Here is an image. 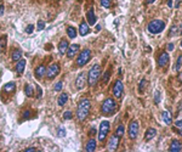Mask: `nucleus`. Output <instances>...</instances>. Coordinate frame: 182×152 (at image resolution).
<instances>
[{"mask_svg": "<svg viewBox=\"0 0 182 152\" xmlns=\"http://www.w3.org/2000/svg\"><path fill=\"white\" fill-rule=\"evenodd\" d=\"M90 108H91V104L88 99H81L78 104V111H76V117L80 122H84L88 118L89 113H90Z\"/></svg>", "mask_w": 182, "mask_h": 152, "instance_id": "1", "label": "nucleus"}, {"mask_svg": "<svg viewBox=\"0 0 182 152\" xmlns=\"http://www.w3.org/2000/svg\"><path fill=\"white\" fill-rule=\"evenodd\" d=\"M100 76H101V67H100L98 63H96V64H94V66L90 68V71H89V76H88L89 85L90 86L96 85L97 80L100 79Z\"/></svg>", "mask_w": 182, "mask_h": 152, "instance_id": "2", "label": "nucleus"}, {"mask_svg": "<svg viewBox=\"0 0 182 152\" xmlns=\"http://www.w3.org/2000/svg\"><path fill=\"white\" fill-rule=\"evenodd\" d=\"M165 28V22L162 20H153L149 22V25L147 26V29L151 34H158L160 32L164 31Z\"/></svg>", "mask_w": 182, "mask_h": 152, "instance_id": "3", "label": "nucleus"}, {"mask_svg": "<svg viewBox=\"0 0 182 152\" xmlns=\"http://www.w3.org/2000/svg\"><path fill=\"white\" fill-rule=\"evenodd\" d=\"M117 108V104L115 101L113 99H106L104 100V102L102 104V107H101V111L103 114H106V116H109V114H112L113 112L115 111Z\"/></svg>", "mask_w": 182, "mask_h": 152, "instance_id": "4", "label": "nucleus"}, {"mask_svg": "<svg viewBox=\"0 0 182 152\" xmlns=\"http://www.w3.org/2000/svg\"><path fill=\"white\" fill-rule=\"evenodd\" d=\"M90 57H91V51H90V50L89 49L83 50V51L79 54L78 58H76V64H78L79 67L85 66V64L90 61Z\"/></svg>", "mask_w": 182, "mask_h": 152, "instance_id": "5", "label": "nucleus"}, {"mask_svg": "<svg viewBox=\"0 0 182 152\" xmlns=\"http://www.w3.org/2000/svg\"><path fill=\"white\" fill-rule=\"evenodd\" d=\"M108 131H109V122H107V121L101 122V124H100V129H98V140L103 141L107 137Z\"/></svg>", "mask_w": 182, "mask_h": 152, "instance_id": "6", "label": "nucleus"}, {"mask_svg": "<svg viewBox=\"0 0 182 152\" xmlns=\"http://www.w3.org/2000/svg\"><path fill=\"white\" fill-rule=\"evenodd\" d=\"M127 134H129L130 139H133V140L137 137V135H138V123L136 121L130 122L129 129H127Z\"/></svg>", "mask_w": 182, "mask_h": 152, "instance_id": "7", "label": "nucleus"}, {"mask_svg": "<svg viewBox=\"0 0 182 152\" xmlns=\"http://www.w3.org/2000/svg\"><path fill=\"white\" fill-rule=\"evenodd\" d=\"M58 73H60V66H58L57 63H53L46 70V77L49 78V79H53Z\"/></svg>", "mask_w": 182, "mask_h": 152, "instance_id": "8", "label": "nucleus"}, {"mask_svg": "<svg viewBox=\"0 0 182 152\" xmlns=\"http://www.w3.org/2000/svg\"><path fill=\"white\" fill-rule=\"evenodd\" d=\"M123 91H124V85H123L121 80H117L114 86H113V94H114V96L117 99H120Z\"/></svg>", "mask_w": 182, "mask_h": 152, "instance_id": "9", "label": "nucleus"}, {"mask_svg": "<svg viewBox=\"0 0 182 152\" xmlns=\"http://www.w3.org/2000/svg\"><path fill=\"white\" fill-rule=\"evenodd\" d=\"M169 61H170L169 54H167V52H163V54L159 55V57H158V66L162 67V68H165L167 64H169Z\"/></svg>", "mask_w": 182, "mask_h": 152, "instance_id": "10", "label": "nucleus"}, {"mask_svg": "<svg viewBox=\"0 0 182 152\" xmlns=\"http://www.w3.org/2000/svg\"><path fill=\"white\" fill-rule=\"evenodd\" d=\"M85 83H86V74L84 72H81L78 74V77H76V79H75V86H76V89H79L81 90L85 86Z\"/></svg>", "mask_w": 182, "mask_h": 152, "instance_id": "11", "label": "nucleus"}, {"mask_svg": "<svg viewBox=\"0 0 182 152\" xmlns=\"http://www.w3.org/2000/svg\"><path fill=\"white\" fill-rule=\"evenodd\" d=\"M119 136H117L115 134L113 135L111 139H109V142H108V151H115L119 146Z\"/></svg>", "mask_w": 182, "mask_h": 152, "instance_id": "12", "label": "nucleus"}, {"mask_svg": "<svg viewBox=\"0 0 182 152\" xmlns=\"http://www.w3.org/2000/svg\"><path fill=\"white\" fill-rule=\"evenodd\" d=\"M78 51H79V45L78 44H73L67 50V56L69 58H73L76 54H78Z\"/></svg>", "mask_w": 182, "mask_h": 152, "instance_id": "13", "label": "nucleus"}, {"mask_svg": "<svg viewBox=\"0 0 182 152\" xmlns=\"http://www.w3.org/2000/svg\"><path fill=\"white\" fill-rule=\"evenodd\" d=\"M90 33V27H89V23H86V22H81L80 23V27H79V34L81 37H85L86 34Z\"/></svg>", "mask_w": 182, "mask_h": 152, "instance_id": "14", "label": "nucleus"}, {"mask_svg": "<svg viewBox=\"0 0 182 152\" xmlns=\"http://www.w3.org/2000/svg\"><path fill=\"white\" fill-rule=\"evenodd\" d=\"M86 18H88V23L91 25V26H95V23H96L97 18L96 16H95V12L92 9H90V10L88 11V13H86Z\"/></svg>", "mask_w": 182, "mask_h": 152, "instance_id": "15", "label": "nucleus"}, {"mask_svg": "<svg viewBox=\"0 0 182 152\" xmlns=\"http://www.w3.org/2000/svg\"><path fill=\"white\" fill-rule=\"evenodd\" d=\"M68 48H69V44H68V41L65 40V39H62L60 41V44H58V50H60V54L61 55H65L67 52V50Z\"/></svg>", "mask_w": 182, "mask_h": 152, "instance_id": "16", "label": "nucleus"}, {"mask_svg": "<svg viewBox=\"0 0 182 152\" xmlns=\"http://www.w3.org/2000/svg\"><path fill=\"white\" fill-rule=\"evenodd\" d=\"M156 135H157V130H156V129H154V128H148L147 131H146V134H144V140L146 141H151Z\"/></svg>", "mask_w": 182, "mask_h": 152, "instance_id": "17", "label": "nucleus"}, {"mask_svg": "<svg viewBox=\"0 0 182 152\" xmlns=\"http://www.w3.org/2000/svg\"><path fill=\"white\" fill-rule=\"evenodd\" d=\"M45 73H46V67L44 66V64H40L39 67H36L35 70V77L40 79V78H43L45 76Z\"/></svg>", "mask_w": 182, "mask_h": 152, "instance_id": "18", "label": "nucleus"}, {"mask_svg": "<svg viewBox=\"0 0 182 152\" xmlns=\"http://www.w3.org/2000/svg\"><path fill=\"white\" fill-rule=\"evenodd\" d=\"M171 152H180L182 150V145H181V142L180 141H177V140H174L171 142V145H170V149H169Z\"/></svg>", "mask_w": 182, "mask_h": 152, "instance_id": "19", "label": "nucleus"}, {"mask_svg": "<svg viewBox=\"0 0 182 152\" xmlns=\"http://www.w3.org/2000/svg\"><path fill=\"white\" fill-rule=\"evenodd\" d=\"M24 67H26V60L21 58L20 61H17V64H16V72L20 73V74H21V73H23Z\"/></svg>", "mask_w": 182, "mask_h": 152, "instance_id": "20", "label": "nucleus"}, {"mask_svg": "<svg viewBox=\"0 0 182 152\" xmlns=\"http://www.w3.org/2000/svg\"><path fill=\"white\" fill-rule=\"evenodd\" d=\"M88 152H94L96 150V140L95 139H90L88 141V144H86V149H85Z\"/></svg>", "mask_w": 182, "mask_h": 152, "instance_id": "21", "label": "nucleus"}, {"mask_svg": "<svg viewBox=\"0 0 182 152\" xmlns=\"http://www.w3.org/2000/svg\"><path fill=\"white\" fill-rule=\"evenodd\" d=\"M163 121H164V123L165 124H171V122H172V117H171V113L169 112V111H164L163 112Z\"/></svg>", "mask_w": 182, "mask_h": 152, "instance_id": "22", "label": "nucleus"}, {"mask_svg": "<svg viewBox=\"0 0 182 152\" xmlns=\"http://www.w3.org/2000/svg\"><path fill=\"white\" fill-rule=\"evenodd\" d=\"M68 101V95L66 94V93H62L61 95H60V98H58V105L60 106H63V105H66V102Z\"/></svg>", "mask_w": 182, "mask_h": 152, "instance_id": "23", "label": "nucleus"}, {"mask_svg": "<svg viewBox=\"0 0 182 152\" xmlns=\"http://www.w3.org/2000/svg\"><path fill=\"white\" fill-rule=\"evenodd\" d=\"M16 89V84L13 82H11V83H7V84L4 86V90L6 91V93H12L13 90Z\"/></svg>", "mask_w": 182, "mask_h": 152, "instance_id": "24", "label": "nucleus"}, {"mask_svg": "<svg viewBox=\"0 0 182 152\" xmlns=\"http://www.w3.org/2000/svg\"><path fill=\"white\" fill-rule=\"evenodd\" d=\"M12 60H13V61H20V60L22 58V51H21V50H15V51H13L12 52Z\"/></svg>", "mask_w": 182, "mask_h": 152, "instance_id": "25", "label": "nucleus"}, {"mask_svg": "<svg viewBox=\"0 0 182 152\" xmlns=\"http://www.w3.org/2000/svg\"><path fill=\"white\" fill-rule=\"evenodd\" d=\"M67 34H68V37H69L71 39H74L76 37V31H75L74 27H68L67 28Z\"/></svg>", "mask_w": 182, "mask_h": 152, "instance_id": "26", "label": "nucleus"}, {"mask_svg": "<svg viewBox=\"0 0 182 152\" xmlns=\"http://www.w3.org/2000/svg\"><path fill=\"white\" fill-rule=\"evenodd\" d=\"M124 133H125V127L124 125H119L117 128V130H115V135L119 136V137H123L124 136Z\"/></svg>", "mask_w": 182, "mask_h": 152, "instance_id": "27", "label": "nucleus"}, {"mask_svg": "<svg viewBox=\"0 0 182 152\" xmlns=\"http://www.w3.org/2000/svg\"><path fill=\"white\" fill-rule=\"evenodd\" d=\"M6 39H7L6 35H3L1 39H0V52H3L4 49H5V46H6Z\"/></svg>", "mask_w": 182, "mask_h": 152, "instance_id": "28", "label": "nucleus"}, {"mask_svg": "<svg viewBox=\"0 0 182 152\" xmlns=\"http://www.w3.org/2000/svg\"><path fill=\"white\" fill-rule=\"evenodd\" d=\"M24 93H26V95L28 96V98H32V96H33V89H32L30 85H26L24 86Z\"/></svg>", "mask_w": 182, "mask_h": 152, "instance_id": "29", "label": "nucleus"}, {"mask_svg": "<svg viewBox=\"0 0 182 152\" xmlns=\"http://www.w3.org/2000/svg\"><path fill=\"white\" fill-rule=\"evenodd\" d=\"M153 100H154V102H156L157 105H158L159 102H160V91H159V90H156V91H154Z\"/></svg>", "mask_w": 182, "mask_h": 152, "instance_id": "30", "label": "nucleus"}, {"mask_svg": "<svg viewBox=\"0 0 182 152\" xmlns=\"http://www.w3.org/2000/svg\"><path fill=\"white\" fill-rule=\"evenodd\" d=\"M146 84H147V82H146V79H142L140 82V85H138V93H143V90L146 88Z\"/></svg>", "mask_w": 182, "mask_h": 152, "instance_id": "31", "label": "nucleus"}, {"mask_svg": "<svg viewBox=\"0 0 182 152\" xmlns=\"http://www.w3.org/2000/svg\"><path fill=\"white\" fill-rule=\"evenodd\" d=\"M179 31H180V28H179V27H177V26H174V27H172V28H171V31H170V37H172V35H177V34H179Z\"/></svg>", "mask_w": 182, "mask_h": 152, "instance_id": "32", "label": "nucleus"}, {"mask_svg": "<svg viewBox=\"0 0 182 152\" xmlns=\"http://www.w3.org/2000/svg\"><path fill=\"white\" fill-rule=\"evenodd\" d=\"M57 136H58V137H65V136H66V129L63 128V127H61L60 129H58Z\"/></svg>", "mask_w": 182, "mask_h": 152, "instance_id": "33", "label": "nucleus"}, {"mask_svg": "<svg viewBox=\"0 0 182 152\" xmlns=\"http://www.w3.org/2000/svg\"><path fill=\"white\" fill-rule=\"evenodd\" d=\"M101 6L104 9H109L111 7V1L109 0H101Z\"/></svg>", "mask_w": 182, "mask_h": 152, "instance_id": "34", "label": "nucleus"}, {"mask_svg": "<svg viewBox=\"0 0 182 152\" xmlns=\"http://www.w3.org/2000/svg\"><path fill=\"white\" fill-rule=\"evenodd\" d=\"M72 117H73V114H72L71 111H66L65 113H63V118H65L66 121H69V119H72Z\"/></svg>", "mask_w": 182, "mask_h": 152, "instance_id": "35", "label": "nucleus"}, {"mask_svg": "<svg viewBox=\"0 0 182 152\" xmlns=\"http://www.w3.org/2000/svg\"><path fill=\"white\" fill-rule=\"evenodd\" d=\"M44 28H45V22H44L43 20H39V21H38V28H36V29L40 32V31H43Z\"/></svg>", "mask_w": 182, "mask_h": 152, "instance_id": "36", "label": "nucleus"}, {"mask_svg": "<svg viewBox=\"0 0 182 152\" xmlns=\"http://www.w3.org/2000/svg\"><path fill=\"white\" fill-rule=\"evenodd\" d=\"M30 117V111L29 110H26V111L22 113V119H28Z\"/></svg>", "mask_w": 182, "mask_h": 152, "instance_id": "37", "label": "nucleus"}, {"mask_svg": "<svg viewBox=\"0 0 182 152\" xmlns=\"http://www.w3.org/2000/svg\"><path fill=\"white\" fill-rule=\"evenodd\" d=\"M33 31H34V26L33 25H28V26H27V28H26L27 34H32V33H33Z\"/></svg>", "mask_w": 182, "mask_h": 152, "instance_id": "38", "label": "nucleus"}, {"mask_svg": "<svg viewBox=\"0 0 182 152\" xmlns=\"http://www.w3.org/2000/svg\"><path fill=\"white\" fill-rule=\"evenodd\" d=\"M181 62H182V56H179V58H177V62H176V66H175V70L179 71L180 67H181Z\"/></svg>", "mask_w": 182, "mask_h": 152, "instance_id": "39", "label": "nucleus"}, {"mask_svg": "<svg viewBox=\"0 0 182 152\" xmlns=\"http://www.w3.org/2000/svg\"><path fill=\"white\" fill-rule=\"evenodd\" d=\"M109 76H111V72H109V71H107V72H106V74L103 76V82H104V83H107V82H108V79H109Z\"/></svg>", "mask_w": 182, "mask_h": 152, "instance_id": "40", "label": "nucleus"}, {"mask_svg": "<svg viewBox=\"0 0 182 152\" xmlns=\"http://www.w3.org/2000/svg\"><path fill=\"white\" fill-rule=\"evenodd\" d=\"M55 90L56 91H60V90H62V82H58L56 85H55Z\"/></svg>", "mask_w": 182, "mask_h": 152, "instance_id": "41", "label": "nucleus"}, {"mask_svg": "<svg viewBox=\"0 0 182 152\" xmlns=\"http://www.w3.org/2000/svg\"><path fill=\"white\" fill-rule=\"evenodd\" d=\"M175 125H176V127H179V128H181V127H182V119H179V121H176Z\"/></svg>", "mask_w": 182, "mask_h": 152, "instance_id": "42", "label": "nucleus"}, {"mask_svg": "<svg viewBox=\"0 0 182 152\" xmlns=\"http://www.w3.org/2000/svg\"><path fill=\"white\" fill-rule=\"evenodd\" d=\"M36 89H38V98H42V95H43V91H42V89H40L39 86H36Z\"/></svg>", "mask_w": 182, "mask_h": 152, "instance_id": "43", "label": "nucleus"}, {"mask_svg": "<svg viewBox=\"0 0 182 152\" xmlns=\"http://www.w3.org/2000/svg\"><path fill=\"white\" fill-rule=\"evenodd\" d=\"M177 80H179L180 83H182V71L179 73V76H177Z\"/></svg>", "mask_w": 182, "mask_h": 152, "instance_id": "44", "label": "nucleus"}, {"mask_svg": "<svg viewBox=\"0 0 182 152\" xmlns=\"http://www.w3.org/2000/svg\"><path fill=\"white\" fill-rule=\"evenodd\" d=\"M4 15V5L3 4H0V16Z\"/></svg>", "mask_w": 182, "mask_h": 152, "instance_id": "45", "label": "nucleus"}, {"mask_svg": "<svg viewBox=\"0 0 182 152\" xmlns=\"http://www.w3.org/2000/svg\"><path fill=\"white\" fill-rule=\"evenodd\" d=\"M172 49H174V44H172V43H170L169 45H167V50H169V51H171Z\"/></svg>", "mask_w": 182, "mask_h": 152, "instance_id": "46", "label": "nucleus"}, {"mask_svg": "<svg viewBox=\"0 0 182 152\" xmlns=\"http://www.w3.org/2000/svg\"><path fill=\"white\" fill-rule=\"evenodd\" d=\"M36 149L35 147H29V149H26V152H32V151H35Z\"/></svg>", "mask_w": 182, "mask_h": 152, "instance_id": "47", "label": "nucleus"}, {"mask_svg": "<svg viewBox=\"0 0 182 152\" xmlns=\"http://www.w3.org/2000/svg\"><path fill=\"white\" fill-rule=\"evenodd\" d=\"M167 6L172 7V0H167Z\"/></svg>", "mask_w": 182, "mask_h": 152, "instance_id": "48", "label": "nucleus"}, {"mask_svg": "<svg viewBox=\"0 0 182 152\" xmlns=\"http://www.w3.org/2000/svg\"><path fill=\"white\" fill-rule=\"evenodd\" d=\"M94 133H96V130H95V128H91V130H90V135H92Z\"/></svg>", "mask_w": 182, "mask_h": 152, "instance_id": "49", "label": "nucleus"}, {"mask_svg": "<svg viewBox=\"0 0 182 152\" xmlns=\"http://www.w3.org/2000/svg\"><path fill=\"white\" fill-rule=\"evenodd\" d=\"M181 1H182V0H176V5H175V6H176V7H179V6H180V3H181Z\"/></svg>", "mask_w": 182, "mask_h": 152, "instance_id": "50", "label": "nucleus"}, {"mask_svg": "<svg viewBox=\"0 0 182 152\" xmlns=\"http://www.w3.org/2000/svg\"><path fill=\"white\" fill-rule=\"evenodd\" d=\"M154 1H156V0H146V3H147V4H152Z\"/></svg>", "mask_w": 182, "mask_h": 152, "instance_id": "51", "label": "nucleus"}, {"mask_svg": "<svg viewBox=\"0 0 182 152\" xmlns=\"http://www.w3.org/2000/svg\"><path fill=\"white\" fill-rule=\"evenodd\" d=\"M100 29H101V26L97 25V26H96V31H100Z\"/></svg>", "mask_w": 182, "mask_h": 152, "instance_id": "52", "label": "nucleus"}, {"mask_svg": "<svg viewBox=\"0 0 182 152\" xmlns=\"http://www.w3.org/2000/svg\"><path fill=\"white\" fill-rule=\"evenodd\" d=\"M179 134H180V135H182V127H181V129L179 130Z\"/></svg>", "mask_w": 182, "mask_h": 152, "instance_id": "53", "label": "nucleus"}, {"mask_svg": "<svg viewBox=\"0 0 182 152\" xmlns=\"http://www.w3.org/2000/svg\"><path fill=\"white\" fill-rule=\"evenodd\" d=\"M180 45H181V48H182V41H181V44H180Z\"/></svg>", "mask_w": 182, "mask_h": 152, "instance_id": "54", "label": "nucleus"}]
</instances>
